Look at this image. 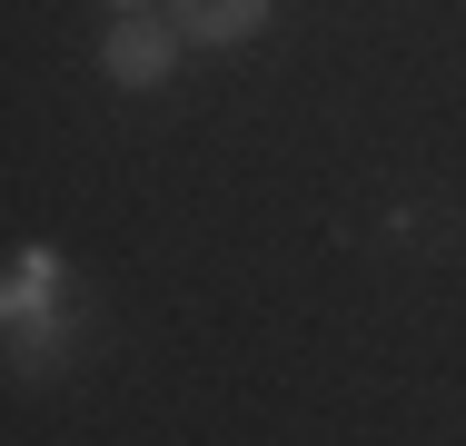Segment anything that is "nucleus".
<instances>
[{
	"label": "nucleus",
	"instance_id": "1",
	"mask_svg": "<svg viewBox=\"0 0 466 446\" xmlns=\"http://www.w3.org/2000/svg\"><path fill=\"white\" fill-rule=\"evenodd\" d=\"M179 60V20H149V10H119V30L99 40V70L119 89H159Z\"/></svg>",
	"mask_w": 466,
	"mask_h": 446
},
{
	"label": "nucleus",
	"instance_id": "2",
	"mask_svg": "<svg viewBox=\"0 0 466 446\" xmlns=\"http://www.w3.org/2000/svg\"><path fill=\"white\" fill-rule=\"evenodd\" d=\"M169 20H179V40H198V50H238V40L268 30V0H169Z\"/></svg>",
	"mask_w": 466,
	"mask_h": 446
},
{
	"label": "nucleus",
	"instance_id": "3",
	"mask_svg": "<svg viewBox=\"0 0 466 446\" xmlns=\"http://www.w3.org/2000/svg\"><path fill=\"white\" fill-rule=\"evenodd\" d=\"M109 10H149V0H109Z\"/></svg>",
	"mask_w": 466,
	"mask_h": 446
}]
</instances>
